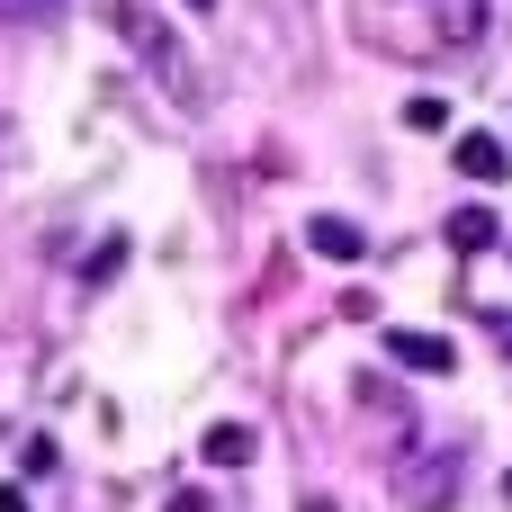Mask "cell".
I'll return each mask as SVG.
<instances>
[{
    "label": "cell",
    "instance_id": "10",
    "mask_svg": "<svg viewBox=\"0 0 512 512\" xmlns=\"http://www.w3.org/2000/svg\"><path fill=\"white\" fill-rule=\"evenodd\" d=\"M0 512H27V495H18V486H0Z\"/></svg>",
    "mask_w": 512,
    "mask_h": 512
},
{
    "label": "cell",
    "instance_id": "7",
    "mask_svg": "<svg viewBox=\"0 0 512 512\" xmlns=\"http://www.w3.org/2000/svg\"><path fill=\"white\" fill-rule=\"evenodd\" d=\"M450 243H459V252H486V243H495V216H486V207H459V216H450Z\"/></svg>",
    "mask_w": 512,
    "mask_h": 512
},
{
    "label": "cell",
    "instance_id": "1",
    "mask_svg": "<svg viewBox=\"0 0 512 512\" xmlns=\"http://www.w3.org/2000/svg\"><path fill=\"white\" fill-rule=\"evenodd\" d=\"M108 18H117L135 45H144V63H162V81H171V90H189V54L171 45V27H162V18H144L135 0H108Z\"/></svg>",
    "mask_w": 512,
    "mask_h": 512
},
{
    "label": "cell",
    "instance_id": "8",
    "mask_svg": "<svg viewBox=\"0 0 512 512\" xmlns=\"http://www.w3.org/2000/svg\"><path fill=\"white\" fill-rule=\"evenodd\" d=\"M405 126L414 135H450V99H405Z\"/></svg>",
    "mask_w": 512,
    "mask_h": 512
},
{
    "label": "cell",
    "instance_id": "11",
    "mask_svg": "<svg viewBox=\"0 0 512 512\" xmlns=\"http://www.w3.org/2000/svg\"><path fill=\"white\" fill-rule=\"evenodd\" d=\"M189 9H216V0H189Z\"/></svg>",
    "mask_w": 512,
    "mask_h": 512
},
{
    "label": "cell",
    "instance_id": "3",
    "mask_svg": "<svg viewBox=\"0 0 512 512\" xmlns=\"http://www.w3.org/2000/svg\"><path fill=\"white\" fill-rule=\"evenodd\" d=\"M306 243H315L324 261H369V234H360L351 216H306Z\"/></svg>",
    "mask_w": 512,
    "mask_h": 512
},
{
    "label": "cell",
    "instance_id": "12",
    "mask_svg": "<svg viewBox=\"0 0 512 512\" xmlns=\"http://www.w3.org/2000/svg\"><path fill=\"white\" fill-rule=\"evenodd\" d=\"M504 495H512V477H504Z\"/></svg>",
    "mask_w": 512,
    "mask_h": 512
},
{
    "label": "cell",
    "instance_id": "2",
    "mask_svg": "<svg viewBox=\"0 0 512 512\" xmlns=\"http://www.w3.org/2000/svg\"><path fill=\"white\" fill-rule=\"evenodd\" d=\"M387 351H396V369H414V378H450V369H459L450 333H387Z\"/></svg>",
    "mask_w": 512,
    "mask_h": 512
},
{
    "label": "cell",
    "instance_id": "4",
    "mask_svg": "<svg viewBox=\"0 0 512 512\" xmlns=\"http://www.w3.org/2000/svg\"><path fill=\"white\" fill-rule=\"evenodd\" d=\"M450 162H459L468 180H504V171H512V144H504V135H459Z\"/></svg>",
    "mask_w": 512,
    "mask_h": 512
},
{
    "label": "cell",
    "instance_id": "9",
    "mask_svg": "<svg viewBox=\"0 0 512 512\" xmlns=\"http://www.w3.org/2000/svg\"><path fill=\"white\" fill-rule=\"evenodd\" d=\"M54 0H0V18H45Z\"/></svg>",
    "mask_w": 512,
    "mask_h": 512
},
{
    "label": "cell",
    "instance_id": "6",
    "mask_svg": "<svg viewBox=\"0 0 512 512\" xmlns=\"http://www.w3.org/2000/svg\"><path fill=\"white\" fill-rule=\"evenodd\" d=\"M486 36V0H441V45H477Z\"/></svg>",
    "mask_w": 512,
    "mask_h": 512
},
{
    "label": "cell",
    "instance_id": "5",
    "mask_svg": "<svg viewBox=\"0 0 512 512\" xmlns=\"http://www.w3.org/2000/svg\"><path fill=\"white\" fill-rule=\"evenodd\" d=\"M198 450H207V468H252V450H261V441H252V423H216Z\"/></svg>",
    "mask_w": 512,
    "mask_h": 512
}]
</instances>
